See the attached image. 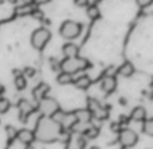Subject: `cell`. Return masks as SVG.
<instances>
[{
  "label": "cell",
  "mask_w": 153,
  "mask_h": 149,
  "mask_svg": "<svg viewBox=\"0 0 153 149\" xmlns=\"http://www.w3.org/2000/svg\"><path fill=\"white\" fill-rule=\"evenodd\" d=\"M62 133V126L59 125L56 121H54L51 117H42L36 124V129H35L34 134L35 139L43 142H51L59 139Z\"/></svg>",
  "instance_id": "1"
},
{
  "label": "cell",
  "mask_w": 153,
  "mask_h": 149,
  "mask_svg": "<svg viewBox=\"0 0 153 149\" xmlns=\"http://www.w3.org/2000/svg\"><path fill=\"white\" fill-rule=\"evenodd\" d=\"M89 67V62L87 59L81 58V56H74V58H65L61 62V71H66L74 75L75 73L86 70Z\"/></svg>",
  "instance_id": "2"
},
{
  "label": "cell",
  "mask_w": 153,
  "mask_h": 149,
  "mask_svg": "<svg viewBox=\"0 0 153 149\" xmlns=\"http://www.w3.org/2000/svg\"><path fill=\"white\" fill-rule=\"evenodd\" d=\"M82 32V24L74 20H66L62 23L61 28H59V34L62 38L67 40H73L81 35Z\"/></svg>",
  "instance_id": "3"
},
{
  "label": "cell",
  "mask_w": 153,
  "mask_h": 149,
  "mask_svg": "<svg viewBox=\"0 0 153 149\" xmlns=\"http://www.w3.org/2000/svg\"><path fill=\"white\" fill-rule=\"evenodd\" d=\"M51 39V32L46 27L36 28L31 34V46L35 50H43Z\"/></svg>",
  "instance_id": "4"
},
{
  "label": "cell",
  "mask_w": 153,
  "mask_h": 149,
  "mask_svg": "<svg viewBox=\"0 0 153 149\" xmlns=\"http://www.w3.org/2000/svg\"><path fill=\"white\" fill-rule=\"evenodd\" d=\"M118 141L122 147L126 148H132L137 144L138 141V134L136 133L133 129L129 128H122L121 130L118 132Z\"/></svg>",
  "instance_id": "5"
},
{
  "label": "cell",
  "mask_w": 153,
  "mask_h": 149,
  "mask_svg": "<svg viewBox=\"0 0 153 149\" xmlns=\"http://www.w3.org/2000/svg\"><path fill=\"white\" fill-rule=\"evenodd\" d=\"M38 109L43 113V116H47V117H51L55 112H58L61 107H59V104L56 102V99L51 98V97H45L39 101V105H38Z\"/></svg>",
  "instance_id": "6"
},
{
  "label": "cell",
  "mask_w": 153,
  "mask_h": 149,
  "mask_svg": "<svg viewBox=\"0 0 153 149\" xmlns=\"http://www.w3.org/2000/svg\"><path fill=\"white\" fill-rule=\"evenodd\" d=\"M18 107H19V113H20V120L23 121V122L27 120V117H28L31 113L35 112V106L26 98H22L20 101H19Z\"/></svg>",
  "instance_id": "7"
},
{
  "label": "cell",
  "mask_w": 153,
  "mask_h": 149,
  "mask_svg": "<svg viewBox=\"0 0 153 149\" xmlns=\"http://www.w3.org/2000/svg\"><path fill=\"white\" fill-rule=\"evenodd\" d=\"M100 86L105 93H113L117 87L116 77H114V75H105V77L102 78V81H101Z\"/></svg>",
  "instance_id": "8"
},
{
  "label": "cell",
  "mask_w": 153,
  "mask_h": 149,
  "mask_svg": "<svg viewBox=\"0 0 153 149\" xmlns=\"http://www.w3.org/2000/svg\"><path fill=\"white\" fill-rule=\"evenodd\" d=\"M89 112L91 113V116H95L98 118H102L106 116V113H103V107L97 99L89 98Z\"/></svg>",
  "instance_id": "9"
},
{
  "label": "cell",
  "mask_w": 153,
  "mask_h": 149,
  "mask_svg": "<svg viewBox=\"0 0 153 149\" xmlns=\"http://www.w3.org/2000/svg\"><path fill=\"white\" fill-rule=\"evenodd\" d=\"M16 139H18L22 144L27 145V144H31L35 140V134H34V132L30 130V129H20V130H18V133H16Z\"/></svg>",
  "instance_id": "10"
},
{
  "label": "cell",
  "mask_w": 153,
  "mask_h": 149,
  "mask_svg": "<svg viewBox=\"0 0 153 149\" xmlns=\"http://www.w3.org/2000/svg\"><path fill=\"white\" fill-rule=\"evenodd\" d=\"M73 83H74V86L76 89H79V90H87V89L91 86V78L86 74L79 75V77L73 79Z\"/></svg>",
  "instance_id": "11"
},
{
  "label": "cell",
  "mask_w": 153,
  "mask_h": 149,
  "mask_svg": "<svg viewBox=\"0 0 153 149\" xmlns=\"http://www.w3.org/2000/svg\"><path fill=\"white\" fill-rule=\"evenodd\" d=\"M62 53H63L65 58H74V56L79 55V47L75 43H65L63 47H62Z\"/></svg>",
  "instance_id": "12"
},
{
  "label": "cell",
  "mask_w": 153,
  "mask_h": 149,
  "mask_svg": "<svg viewBox=\"0 0 153 149\" xmlns=\"http://www.w3.org/2000/svg\"><path fill=\"white\" fill-rule=\"evenodd\" d=\"M48 91H50V86H48V85H46V83H39V85H38L34 89V91H32V94H34V98L36 99L38 102H39L42 98H45V97H47Z\"/></svg>",
  "instance_id": "13"
},
{
  "label": "cell",
  "mask_w": 153,
  "mask_h": 149,
  "mask_svg": "<svg viewBox=\"0 0 153 149\" xmlns=\"http://www.w3.org/2000/svg\"><path fill=\"white\" fill-rule=\"evenodd\" d=\"M130 120L133 121H145L146 120V109L144 106H136L134 109L130 112Z\"/></svg>",
  "instance_id": "14"
},
{
  "label": "cell",
  "mask_w": 153,
  "mask_h": 149,
  "mask_svg": "<svg viewBox=\"0 0 153 149\" xmlns=\"http://www.w3.org/2000/svg\"><path fill=\"white\" fill-rule=\"evenodd\" d=\"M118 74L121 75V77L130 78L133 74H134V66H133L130 62H124L118 69Z\"/></svg>",
  "instance_id": "15"
},
{
  "label": "cell",
  "mask_w": 153,
  "mask_h": 149,
  "mask_svg": "<svg viewBox=\"0 0 153 149\" xmlns=\"http://www.w3.org/2000/svg\"><path fill=\"white\" fill-rule=\"evenodd\" d=\"M13 85H15L16 90L19 91L24 90L27 87V77L24 74H22V73H18L15 75V79H13Z\"/></svg>",
  "instance_id": "16"
},
{
  "label": "cell",
  "mask_w": 153,
  "mask_h": 149,
  "mask_svg": "<svg viewBox=\"0 0 153 149\" xmlns=\"http://www.w3.org/2000/svg\"><path fill=\"white\" fill-rule=\"evenodd\" d=\"M73 74H70V73H66V71H59V74L56 75V82L59 83V85H70V83H73Z\"/></svg>",
  "instance_id": "17"
},
{
  "label": "cell",
  "mask_w": 153,
  "mask_h": 149,
  "mask_svg": "<svg viewBox=\"0 0 153 149\" xmlns=\"http://www.w3.org/2000/svg\"><path fill=\"white\" fill-rule=\"evenodd\" d=\"M86 13H87V16H89L91 20H95V19H98L100 18V8L97 7L95 4H89L86 7Z\"/></svg>",
  "instance_id": "18"
},
{
  "label": "cell",
  "mask_w": 153,
  "mask_h": 149,
  "mask_svg": "<svg viewBox=\"0 0 153 149\" xmlns=\"http://www.w3.org/2000/svg\"><path fill=\"white\" fill-rule=\"evenodd\" d=\"M143 132L146 136L153 137V118L145 120V122H144V125H143Z\"/></svg>",
  "instance_id": "19"
},
{
  "label": "cell",
  "mask_w": 153,
  "mask_h": 149,
  "mask_svg": "<svg viewBox=\"0 0 153 149\" xmlns=\"http://www.w3.org/2000/svg\"><path fill=\"white\" fill-rule=\"evenodd\" d=\"M10 107H11L10 99L4 98V97H0V114H5L10 110Z\"/></svg>",
  "instance_id": "20"
},
{
  "label": "cell",
  "mask_w": 153,
  "mask_h": 149,
  "mask_svg": "<svg viewBox=\"0 0 153 149\" xmlns=\"http://www.w3.org/2000/svg\"><path fill=\"white\" fill-rule=\"evenodd\" d=\"M83 133H85V137H87V139H95L100 134V129L95 128V126H91V128L86 129Z\"/></svg>",
  "instance_id": "21"
},
{
  "label": "cell",
  "mask_w": 153,
  "mask_h": 149,
  "mask_svg": "<svg viewBox=\"0 0 153 149\" xmlns=\"http://www.w3.org/2000/svg\"><path fill=\"white\" fill-rule=\"evenodd\" d=\"M5 133H7L8 140H13V139H16V133H18V130H16L12 125H7L5 126Z\"/></svg>",
  "instance_id": "22"
},
{
  "label": "cell",
  "mask_w": 153,
  "mask_h": 149,
  "mask_svg": "<svg viewBox=\"0 0 153 149\" xmlns=\"http://www.w3.org/2000/svg\"><path fill=\"white\" fill-rule=\"evenodd\" d=\"M74 4L79 8H86L90 4V1L89 0H74Z\"/></svg>",
  "instance_id": "23"
},
{
  "label": "cell",
  "mask_w": 153,
  "mask_h": 149,
  "mask_svg": "<svg viewBox=\"0 0 153 149\" xmlns=\"http://www.w3.org/2000/svg\"><path fill=\"white\" fill-rule=\"evenodd\" d=\"M136 3H137L141 8H146V7H149V5L152 4L153 0H136Z\"/></svg>",
  "instance_id": "24"
},
{
  "label": "cell",
  "mask_w": 153,
  "mask_h": 149,
  "mask_svg": "<svg viewBox=\"0 0 153 149\" xmlns=\"http://www.w3.org/2000/svg\"><path fill=\"white\" fill-rule=\"evenodd\" d=\"M51 67H53L54 71H61V62L55 61V59H51Z\"/></svg>",
  "instance_id": "25"
},
{
  "label": "cell",
  "mask_w": 153,
  "mask_h": 149,
  "mask_svg": "<svg viewBox=\"0 0 153 149\" xmlns=\"http://www.w3.org/2000/svg\"><path fill=\"white\" fill-rule=\"evenodd\" d=\"M110 129H111L113 132H116V133H118V132L122 129V128H121V124H120V122H113V124L110 125Z\"/></svg>",
  "instance_id": "26"
},
{
  "label": "cell",
  "mask_w": 153,
  "mask_h": 149,
  "mask_svg": "<svg viewBox=\"0 0 153 149\" xmlns=\"http://www.w3.org/2000/svg\"><path fill=\"white\" fill-rule=\"evenodd\" d=\"M34 74H35V70L32 69V67H26V69H24V75H26V77H32Z\"/></svg>",
  "instance_id": "27"
},
{
  "label": "cell",
  "mask_w": 153,
  "mask_h": 149,
  "mask_svg": "<svg viewBox=\"0 0 153 149\" xmlns=\"http://www.w3.org/2000/svg\"><path fill=\"white\" fill-rule=\"evenodd\" d=\"M85 147H86V140H85L83 137H79L78 139V148L79 149H85Z\"/></svg>",
  "instance_id": "28"
},
{
  "label": "cell",
  "mask_w": 153,
  "mask_h": 149,
  "mask_svg": "<svg viewBox=\"0 0 153 149\" xmlns=\"http://www.w3.org/2000/svg\"><path fill=\"white\" fill-rule=\"evenodd\" d=\"M120 105H122V106H126V105H128L126 98H124V97H121V98H120Z\"/></svg>",
  "instance_id": "29"
},
{
  "label": "cell",
  "mask_w": 153,
  "mask_h": 149,
  "mask_svg": "<svg viewBox=\"0 0 153 149\" xmlns=\"http://www.w3.org/2000/svg\"><path fill=\"white\" fill-rule=\"evenodd\" d=\"M48 1H51V0H34V3H36V4H46Z\"/></svg>",
  "instance_id": "30"
},
{
  "label": "cell",
  "mask_w": 153,
  "mask_h": 149,
  "mask_svg": "<svg viewBox=\"0 0 153 149\" xmlns=\"http://www.w3.org/2000/svg\"><path fill=\"white\" fill-rule=\"evenodd\" d=\"M4 91H5L4 85H1V83H0V96H1V94H4Z\"/></svg>",
  "instance_id": "31"
},
{
  "label": "cell",
  "mask_w": 153,
  "mask_h": 149,
  "mask_svg": "<svg viewBox=\"0 0 153 149\" xmlns=\"http://www.w3.org/2000/svg\"><path fill=\"white\" fill-rule=\"evenodd\" d=\"M22 1H23V4H32L34 0H22Z\"/></svg>",
  "instance_id": "32"
},
{
  "label": "cell",
  "mask_w": 153,
  "mask_h": 149,
  "mask_svg": "<svg viewBox=\"0 0 153 149\" xmlns=\"http://www.w3.org/2000/svg\"><path fill=\"white\" fill-rule=\"evenodd\" d=\"M26 149H34V147H31V144H27L26 145Z\"/></svg>",
  "instance_id": "33"
},
{
  "label": "cell",
  "mask_w": 153,
  "mask_h": 149,
  "mask_svg": "<svg viewBox=\"0 0 153 149\" xmlns=\"http://www.w3.org/2000/svg\"><path fill=\"white\" fill-rule=\"evenodd\" d=\"M121 149H130V148H126V147H122Z\"/></svg>",
  "instance_id": "34"
},
{
  "label": "cell",
  "mask_w": 153,
  "mask_h": 149,
  "mask_svg": "<svg viewBox=\"0 0 153 149\" xmlns=\"http://www.w3.org/2000/svg\"><path fill=\"white\" fill-rule=\"evenodd\" d=\"M91 149H100V148H97V147H91Z\"/></svg>",
  "instance_id": "35"
},
{
  "label": "cell",
  "mask_w": 153,
  "mask_h": 149,
  "mask_svg": "<svg viewBox=\"0 0 153 149\" xmlns=\"http://www.w3.org/2000/svg\"><path fill=\"white\" fill-rule=\"evenodd\" d=\"M3 3H4V0H0V4H3Z\"/></svg>",
  "instance_id": "36"
}]
</instances>
